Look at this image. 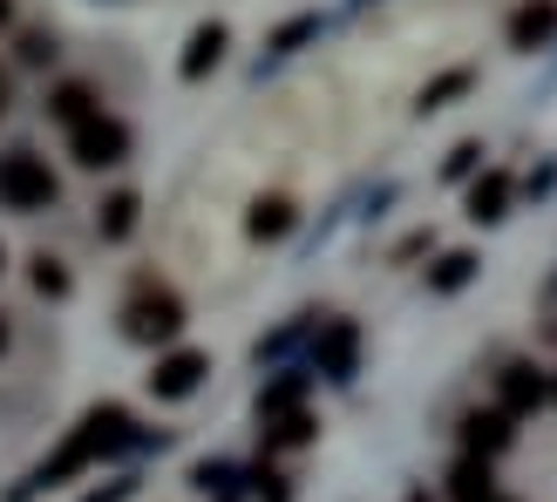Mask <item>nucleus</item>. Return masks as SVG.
I'll use <instances>...</instances> for the list:
<instances>
[{
    "label": "nucleus",
    "mask_w": 557,
    "mask_h": 502,
    "mask_svg": "<svg viewBox=\"0 0 557 502\" xmlns=\"http://www.w3.org/2000/svg\"><path fill=\"white\" fill-rule=\"evenodd\" d=\"M136 441V422H129V407H116V401H102V407H89L75 422V435L54 449L48 462H41V489H54V482H69V476H82L89 462H102V455H116V449H129Z\"/></svg>",
    "instance_id": "f257e3e1"
},
{
    "label": "nucleus",
    "mask_w": 557,
    "mask_h": 502,
    "mask_svg": "<svg viewBox=\"0 0 557 502\" xmlns=\"http://www.w3.org/2000/svg\"><path fill=\"white\" fill-rule=\"evenodd\" d=\"M54 198H62V184H54V171L35 150L0 156V204H8V211H48Z\"/></svg>",
    "instance_id": "f03ea898"
},
{
    "label": "nucleus",
    "mask_w": 557,
    "mask_h": 502,
    "mask_svg": "<svg viewBox=\"0 0 557 502\" xmlns=\"http://www.w3.org/2000/svg\"><path fill=\"white\" fill-rule=\"evenodd\" d=\"M123 332H129V340H144V347L177 340V332H184V299L163 292V286H144V292L129 299V313H123Z\"/></svg>",
    "instance_id": "7ed1b4c3"
},
{
    "label": "nucleus",
    "mask_w": 557,
    "mask_h": 502,
    "mask_svg": "<svg viewBox=\"0 0 557 502\" xmlns=\"http://www.w3.org/2000/svg\"><path fill=\"white\" fill-rule=\"evenodd\" d=\"M69 150H75L82 171H109V163L129 156V129L116 116H89L82 129H69Z\"/></svg>",
    "instance_id": "20e7f679"
},
{
    "label": "nucleus",
    "mask_w": 557,
    "mask_h": 502,
    "mask_svg": "<svg viewBox=\"0 0 557 502\" xmlns=\"http://www.w3.org/2000/svg\"><path fill=\"white\" fill-rule=\"evenodd\" d=\"M544 401H550V380L531 367V360H510V367L496 374V407H504L510 422H517V414H537Z\"/></svg>",
    "instance_id": "39448f33"
},
{
    "label": "nucleus",
    "mask_w": 557,
    "mask_h": 502,
    "mask_svg": "<svg viewBox=\"0 0 557 502\" xmlns=\"http://www.w3.org/2000/svg\"><path fill=\"white\" fill-rule=\"evenodd\" d=\"M211 374V360L198 347H177V353H163L157 360V374H150V394L157 401H184V394H198V380Z\"/></svg>",
    "instance_id": "423d86ee"
},
{
    "label": "nucleus",
    "mask_w": 557,
    "mask_h": 502,
    "mask_svg": "<svg viewBox=\"0 0 557 502\" xmlns=\"http://www.w3.org/2000/svg\"><path fill=\"white\" fill-rule=\"evenodd\" d=\"M313 367H320L326 380H354V367H360V332H354V319H326V326H320Z\"/></svg>",
    "instance_id": "0eeeda50"
},
{
    "label": "nucleus",
    "mask_w": 557,
    "mask_h": 502,
    "mask_svg": "<svg viewBox=\"0 0 557 502\" xmlns=\"http://www.w3.org/2000/svg\"><path fill=\"white\" fill-rule=\"evenodd\" d=\"M510 414L504 407H476V414H462V449L476 455V462H490V455H504L510 449Z\"/></svg>",
    "instance_id": "6e6552de"
},
{
    "label": "nucleus",
    "mask_w": 557,
    "mask_h": 502,
    "mask_svg": "<svg viewBox=\"0 0 557 502\" xmlns=\"http://www.w3.org/2000/svg\"><path fill=\"white\" fill-rule=\"evenodd\" d=\"M550 35H557V0H523V8L510 14V48L531 54V48H544Z\"/></svg>",
    "instance_id": "1a4fd4ad"
},
{
    "label": "nucleus",
    "mask_w": 557,
    "mask_h": 502,
    "mask_svg": "<svg viewBox=\"0 0 557 502\" xmlns=\"http://www.w3.org/2000/svg\"><path fill=\"white\" fill-rule=\"evenodd\" d=\"M469 217H476V225H504L510 217V177L504 171H483L469 184Z\"/></svg>",
    "instance_id": "9d476101"
},
{
    "label": "nucleus",
    "mask_w": 557,
    "mask_h": 502,
    "mask_svg": "<svg viewBox=\"0 0 557 502\" xmlns=\"http://www.w3.org/2000/svg\"><path fill=\"white\" fill-rule=\"evenodd\" d=\"M225 21H205L198 35H190V48H184V81H205V68H218L225 62Z\"/></svg>",
    "instance_id": "9b49d317"
},
{
    "label": "nucleus",
    "mask_w": 557,
    "mask_h": 502,
    "mask_svg": "<svg viewBox=\"0 0 557 502\" xmlns=\"http://www.w3.org/2000/svg\"><path fill=\"white\" fill-rule=\"evenodd\" d=\"M48 116L69 123V129H82L89 116H102V102H96V89H82V81H62V89L48 96Z\"/></svg>",
    "instance_id": "f8f14e48"
},
{
    "label": "nucleus",
    "mask_w": 557,
    "mask_h": 502,
    "mask_svg": "<svg viewBox=\"0 0 557 502\" xmlns=\"http://www.w3.org/2000/svg\"><path fill=\"white\" fill-rule=\"evenodd\" d=\"M449 489H456V502H490V495H496V482H490V462L462 455V462H456V476H449Z\"/></svg>",
    "instance_id": "ddd939ff"
},
{
    "label": "nucleus",
    "mask_w": 557,
    "mask_h": 502,
    "mask_svg": "<svg viewBox=\"0 0 557 502\" xmlns=\"http://www.w3.org/2000/svg\"><path fill=\"white\" fill-rule=\"evenodd\" d=\"M245 231H252V238H286L293 231V204L286 198H259L252 217H245Z\"/></svg>",
    "instance_id": "4468645a"
},
{
    "label": "nucleus",
    "mask_w": 557,
    "mask_h": 502,
    "mask_svg": "<svg viewBox=\"0 0 557 502\" xmlns=\"http://www.w3.org/2000/svg\"><path fill=\"white\" fill-rule=\"evenodd\" d=\"M313 441V414H272L265 422V449H306Z\"/></svg>",
    "instance_id": "2eb2a0df"
},
{
    "label": "nucleus",
    "mask_w": 557,
    "mask_h": 502,
    "mask_svg": "<svg viewBox=\"0 0 557 502\" xmlns=\"http://www.w3.org/2000/svg\"><path fill=\"white\" fill-rule=\"evenodd\" d=\"M299 394H306V374H286V380H272L265 394H259V414L272 422V414H299Z\"/></svg>",
    "instance_id": "dca6fc26"
},
{
    "label": "nucleus",
    "mask_w": 557,
    "mask_h": 502,
    "mask_svg": "<svg viewBox=\"0 0 557 502\" xmlns=\"http://www.w3.org/2000/svg\"><path fill=\"white\" fill-rule=\"evenodd\" d=\"M469 278H476V251H449V259L429 272V286L435 292H456V286H469Z\"/></svg>",
    "instance_id": "f3484780"
},
{
    "label": "nucleus",
    "mask_w": 557,
    "mask_h": 502,
    "mask_svg": "<svg viewBox=\"0 0 557 502\" xmlns=\"http://www.w3.org/2000/svg\"><path fill=\"white\" fill-rule=\"evenodd\" d=\"M129 231H136V198L116 190V198L102 204V238H129Z\"/></svg>",
    "instance_id": "a211bd4d"
},
{
    "label": "nucleus",
    "mask_w": 557,
    "mask_h": 502,
    "mask_svg": "<svg viewBox=\"0 0 557 502\" xmlns=\"http://www.w3.org/2000/svg\"><path fill=\"white\" fill-rule=\"evenodd\" d=\"M462 89H469V68H449L442 81H429V89H422V109H442V102L462 96Z\"/></svg>",
    "instance_id": "6ab92c4d"
},
{
    "label": "nucleus",
    "mask_w": 557,
    "mask_h": 502,
    "mask_svg": "<svg viewBox=\"0 0 557 502\" xmlns=\"http://www.w3.org/2000/svg\"><path fill=\"white\" fill-rule=\"evenodd\" d=\"M476 163H483V143H456V150H449V163H442V177H469Z\"/></svg>",
    "instance_id": "aec40b11"
},
{
    "label": "nucleus",
    "mask_w": 557,
    "mask_h": 502,
    "mask_svg": "<svg viewBox=\"0 0 557 502\" xmlns=\"http://www.w3.org/2000/svg\"><path fill=\"white\" fill-rule=\"evenodd\" d=\"M35 292H54V299H62V292H69V272L54 265V259H35Z\"/></svg>",
    "instance_id": "412c9836"
},
{
    "label": "nucleus",
    "mask_w": 557,
    "mask_h": 502,
    "mask_svg": "<svg viewBox=\"0 0 557 502\" xmlns=\"http://www.w3.org/2000/svg\"><path fill=\"white\" fill-rule=\"evenodd\" d=\"M252 482H259V495H265V502H286V495H293V489H286V476H278V468H265V462L252 468Z\"/></svg>",
    "instance_id": "4be33fe9"
},
{
    "label": "nucleus",
    "mask_w": 557,
    "mask_h": 502,
    "mask_svg": "<svg viewBox=\"0 0 557 502\" xmlns=\"http://www.w3.org/2000/svg\"><path fill=\"white\" fill-rule=\"evenodd\" d=\"M48 54H54L48 35H27V41H21V62H48Z\"/></svg>",
    "instance_id": "5701e85b"
},
{
    "label": "nucleus",
    "mask_w": 557,
    "mask_h": 502,
    "mask_svg": "<svg viewBox=\"0 0 557 502\" xmlns=\"http://www.w3.org/2000/svg\"><path fill=\"white\" fill-rule=\"evenodd\" d=\"M0 353H8V319H0Z\"/></svg>",
    "instance_id": "b1692460"
},
{
    "label": "nucleus",
    "mask_w": 557,
    "mask_h": 502,
    "mask_svg": "<svg viewBox=\"0 0 557 502\" xmlns=\"http://www.w3.org/2000/svg\"><path fill=\"white\" fill-rule=\"evenodd\" d=\"M8 14H14V0H0V21H8Z\"/></svg>",
    "instance_id": "393cba45"
},
{
    "label": "nucleus",
    "mask_w": 557,
    "mask_h": 502,
    "mask_svg": "<svg viewBox=\"0 0 557 502\" xmlns=\"http://www.w3.org/2000/svg\"><path fill=\"white\" fill-rule=\"evenodd\" d=\"M408 502H429V489H414V495H408Z\"/></svg>",
    "instance_id": "a878e982"
},
{
    "label": "nucleus",
    "mask_w": 557,
    "mask_h": 502,
    "mask_svg": "<svg viewBox=\"0 0 557 502\" xmlns=\"http://www.w3.org/2000/svg\"><path fill=\"white\" fill-rule=\"evenodd\" d=\"M0 109H8V81H0Z\"/></svg>",
    "instance_id": "bb28decb"
},
{
    "label": "nucleus",
    "mask_w": 557,
    "mask_h": 502,
    "mask_svg": "<svg viewBox=\"0 0 557 502\" xmlns=\"http://www.w3.org/2000/svg\"><path fill=\"white\" fill-rule=\"evenodd\" d=\"M490 502H517V495H490Z\"/></svg>",
    "instance_id": "cd10ccee"
},
{
    "label": "nucleus",
    "mask_w": 557,
    "mask_h": 502,
    "mask_svg": "<svg viewBox=\"0 0 557 502\" xmlns=\"http://www.w3.org/2000/svg\"><path fill=\"white\" fill-rule=\"evenodd\" d=\"M550 401H557V374H550Z\"/></svg>",
    "instance_id": "c85d7f7f"
},
{
    "label": "nucleus",
    "mask_w": 557,
    "mask_h": 502,
    "mask_svg": "<svg viewBox=\"0 0 557 502\" xmlns=\"http://www.w3.org/2000/svg\"><path fill=\"white\" fill-rule=\"evenodd\" d=\"M0 265H8V251H0Z\"/></svg>",
    "instance_id": "c756f323"
}]
</instances>
